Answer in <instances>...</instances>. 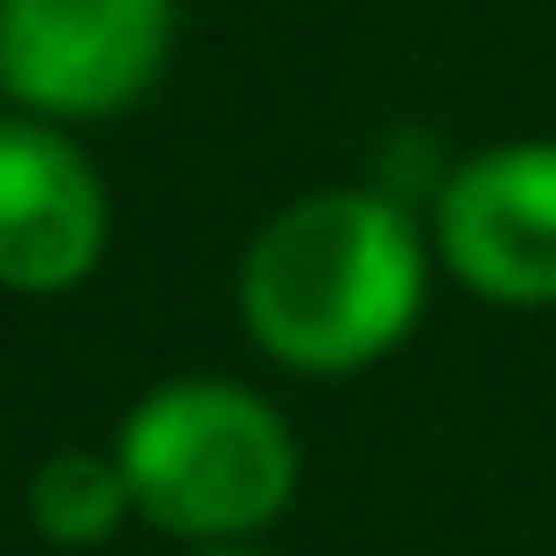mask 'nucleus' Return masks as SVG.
<instances>
[{
	"label": "nucleus",
	"mask_w": 556,
	"mask_h": 556,
	"mask_svg": "<svg viewBox=\"0 0 556 556\" xmlns=\"http://www.w3.org/2000/svg\"><path fill=\"white\" fill-rule=\"evenodd\" d=\"M427 305V237L381 191L290 199L237 267L244 336L313 381L366 374L389 358Z\"/></svg>",
	"instance_id": "nucleus-1"
},
{
	"label": "nucleus",
	"mask_w": 556,
	"mask_h": 556,
	"mask_svg": "<svg viewBox=\"0 0 556 556\" xmlns=\"http://www.w3.org/2000/svg\"><path fill=\"white\" fill-rule=\"evenodd\" d=\"M115 465L146 526L206 548L252 541L298 503V434L244 381H161L130 404L115 434Z\"/></svg>",
	"instance_id": "nucleus-2"
},
{
	"label": "nucleus",
	"mask_w": 556,
	"mask_h": 556,
	"mask_svg": "<svg viewBox=\"0 0 556 556\" xmlns=\"http://www.w3.org/2000/svg\"><path fill=\"white\" fill-rule=\"evenodd\" d=\"M176 54V0H0V100L47 123L138 108Z\"/></svg>",
	"instance_id": "nucleus-3"
},
{
	"label": "nucleus",
	"mask_w": 556,
	"mask_h": 556,
	"mask_svg": "<svg viewBox=\"0 0 556 556\" xmlns=\"http://www.w3.org/2000/svg\"><path fill=\"white\" fill-rule=\"evenodd\" d=\"M108 184L47 115H0V290L54 298L108 260Z\"/></svg>",
	"instance_id": "nucleus-4"
},
{
	"label": "nucleus",
	"mask_w": 556,
	"mask_h": 556,
	"mask_svg": "<svg viewBox=\"0 0 556 556\" xmlns=\"http://www.w3.org/2000/svg\"><path fill=\"white\" fill-rule=\"evenodd\" d=\"M434 252L488 305H556V146L472 153L434 199Z\"/></svg>",
	"instance_id": "nucleus-5"
},
{
	"label": "nucleus",
	"mask_w": 556,
	"mask_h": 556,
	"mask_svg": "<svg viewBox=\"0 0 556 556\" xmlns=\"http://www.w3.org/2000/svg\"><path fill=\"white\" fill-rule=\"evenodd\" d=\"M24 503H31V526L54 548H100L108 533H123V518H138L115 450H54L31 472V495Z\"/></svg>",
	"instance_id": "nucleus-6"
},
{
	"label": "nucleus",
	"mask_w": 556,
	"mask_h": 556,
	"mask_svg": "<svg viewBox=\"0 0 556 556\" xmlns=\"http://www.w3.org/2000/svg\"><path fill=\"white\" fill-rule=\"evenodd\" d=\"M191 556H275V548H260V541H206V548H191Z\"/></svg>",
	"instance_id": "nucleus-7"
}]
</instances>
